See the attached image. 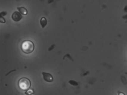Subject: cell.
I'll return each instance as SVG.
<instances>
[{"label": "cell", "instance_id": "2", "mask_svg": "<svg viewBox=\"0 0 127 95\" xmlns=\"http://www.w3.org/2000/svg\"><path fill=\"white\" fill-rule=\"evenodd\" d=\"M31 85V81L26 77L21 78L18 81V87L23 90L27 91L30 89Z\"/></svg>", "mask_w": 127, "mask_h": 95}, {"label": "cell", "instance_id": "4", "mask_svg": "<svg viewBox=\"0 0 127 95\" xmlns=\"http://www.w3.org/2000/svg\"><path fill=\"white\" fill-rule=\"evenodd\" d=\"M23 18L21 14L17 11H15L12 15V18L15 22H19Z\"/></svg>", "mask_w": 127, "mask_h": 95}, {"label": "cell", "instance_id": "5", "mask_svg": "<svg viewBox=\"0 0 127 95\" xmlns=\"http://www.w3.org/2000/svg\"><path fill=\"white\" fill-rule=\"evenodd\" d=\"M17 9L19 10L20 13L23 15H26L28 14V10L27 9L24 7H17Z\"/></svg>", "mask_w": 127, "mask_h": 95}, {"label": "cell", "instance_id": "1", "mask_svg": "<svg viewBox=\"0 0 127 95\" xmlns=\"http://www.w3.org/2000/svg\"><path fill=\"white\" fill-rule=\"evenodd\" d=\"M35 49V45L33 42L29 40L23 41L21 44L22 51L26 54H29L33 52Z\"/></svg>", "mask_w": 127, "mask_h": 95}, {"label": "cell", "instance_id": "6", "mask_svg": "<svg viewBox=\"0 0 127 95\" xmlns=\"http://www.w3.org/2000/svg\"><path fill=\"white\" fill-rule=\"evenodd\" d=\"M41 25L42 26V28H44L45 26H46L47 24V20L45 17H42L40 19V21Z\"/></svg>", "mask_w": 127, "mask_h": 95}, {"label": "cell", "instance_id": "7", "mask_svg": "<svg viewBox=\"0 0 127 95\" xmlns=\"http://www.w3.org/2000/svg\"><path fill=\"white\" fill-rule=\"evenodd\" d=\"M34 93V91L33 89H29L25 92V94L27 95H30L33 94Z\"/></svg>", "mask_w": 127, "mask_h": 95}, {"label": "cell", "instance_id": "12", "mask_svg": "<svg viewBox=\"0 0 127 95\" xmlns=\"http://www.w3.org/2000/svg\"><path fill=\"white\" fill-rule=\"evenodd\" d=\"M124 10L125 12H127V6H126L125 9H124Z\"/></svg>", "mask_w": 127, "mask_h": 95}, {"label": "cell", "instance_id": "3", "mask_svg": "<svg viewBox=\"0 0 127 95\" xmlns=\"http://www.w3.org/2000/svg\"><path fill=\"white\" fill-rule=\"evenodd\" d=\"M42 74L44 79L47 82H52L54 81L53 76L50 73L43 72L42 73Z\"/></svg>", "mask_w": 127, "mask_h": 95}, {"label": "cell", "instance_id": "11", "mask_svg": "<svg viewBox=\"0 0 127 95\" xmlns=\"http://www.w3.org/2000/svg\"><path fill=\"white\" fill-rule=\"evenodd\" d=\"M118 95H126L124 93H122V92H119V94Z\"/></svg>", "mask_w": 127, "mask_h": 95}, {"label": "cell", "instance_id": "8", "mask_svg": "<svg viewBox=\"0 0 127 95\" xmlns=\"http://www.w3.org/2000/svg\"><path fill=\"white\" fill-rule=\"evenodd\" d=\"M69 83L72 85H74V86H77L78 85V82L74 80H70L69 81Z\"/></svg>", "mask_w": 127, "mask_h": 95}, {"label": "cell", "instance_id": "9", "mask_svg": "<svg viewBox=\"0 0 127 95\" xmlns=\"http://www.w3.org/2000/svg\"><path fill=\"white\" fill-rule=\"evenodd\" d=\"M0 22L1 23H5V19L2 17V16H0Z\"/></svg>", "mask_w": 127, "mask_h": 95}, {"label": "cell", "instance_id": "13", "mask_svg": "<svg viewBox=\"0 0 127 95\" xmlns=\"http://www.w3.org/2000/svg\"><path fill=\"white\" fill-rule=\"evenodd\" d=\"M123 19H127V15H126L125 16H123Z\"/></svg>", "mask_w": 127, "mask_h": 95}, {"label": "cell", "instance_id": "10", "mask_svg": "<svg viewBox=\"0 0 127 95\" xmlns=\"http://www.w3.org/2000/svg\"><path fill=\"white\" fill-rule=\"evenodd\" d=\"M7 14V12H2L0 13V16L3 17L4 16H5Z\"/></svg>", "mask_w": 127, "mask_h": 95}]
</instances>
